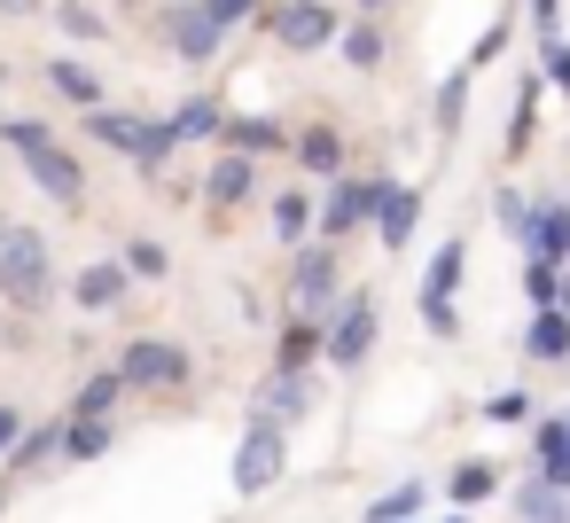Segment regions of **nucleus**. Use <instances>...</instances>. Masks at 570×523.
Returning a JSON list of instances; mask_svg holds the SVG:
<instances>
[{"label":"nucleus","mask_w":570,"mask_h":523,"mask_svg":"<svg viewBox=\"0 0 570 523\" xmlns=\"http://www.w3.org/2000/svg\"><path fill=\"white\" fill-rule=\"evenodd\" d=\"M0 297H9L17 313H48L56 297V250L40 227H9L0 235Z\"/></svg>","instance_id":"nucleus-1"},{"label":"nucleus","mask_w":570,"mask_h":523,"mask_svg":"<svg viewBox=\"0 0 570 523\" xmlns=\"http://www.w3.org/2000/svg\"><path fill=\"white\" fill-rule=\"evenodd\" d=\"M375 297H336L328 305V320H321V359L336 367V375H352L367 352H375Z\"/></svg>","instance_id":"nucleus-2"},{"label":"nucleus","mask_w":570,"mask_h":523,"mask_svg":"<svg viewBox=\"0 0 570 523\" xmlns=\"http://www.w3.org/2000/svg\"><path fill=\"white\" fill-rule=\"evenodd\" d=\"M258 17H266V32H274L282 56H321L344 32V17L328 9V0H282V9H258Z\"/></svg>","instance_id":"nucleus-3"},{"label":"nucleus","mask_w":570,"mask_h":523,"mask_svg":"<svg viewBox=\"0 0 570 523\" xmlns=\"http://www.w3.org/2000/svg\"><path fill=\"white\" fill-rule=\"evenodd\" d=\"M118 375H126V391H180V383L196 375V359H188V344H173V336H134V344L118 352Z\"/></svg>","instance_id":"nucleus-4"},{"label":"nucleus","mask_w":570,"mask_h":523,"mask_svg":"<svg viewBox=\"0 0 570 523\" xmlns=\"http://www.w3.org/2000/svg\"><path fill=\"white\" fill-rule=\"evenodd\" d=\"M282 468H289V430H282L274 414H258V422L243 430V445H235V468H227V476H235V492H243V500H258Z\"/></svg>","instance_id":"nucleus-5"},{"label":"nucleus","mask_w":570,"mask_h":523,"mask_svg":"<svg viewBox=\"0 0 570 523\" xmlns=\"http://www.w3.org/2000/svg\"><path fill=\"white\" fill-rule=\"evenodd\" d=\"M383 188L391 180H328V204L313 211V227H321V243H344V235H360V227H375V204H383Z\"/></svg>","instance_id":"nucleus-6"},{"label":"nucleus","mask_w":570,"mask_h":523,"mask_svg":"<svg viewBox=\"0 0 570 523\" xmlns=\"http://www.w3.org/2000/svg\"><path fill=\"white\" fill-rule=\"evenodd\" d=\"M344 297V266H336V243H313V250H297V266H289V305L297 313H313V320H328V305Z\"/></svg>","instance_id":"nucleus-7"},{"label":"nucleus","mask_w":570,"mask_h":523,"mask_svg":"<svg viewBox=\"0 0 570 523\" xmlns=\"http://www.w3.org/2000/svg\"><path fill=\"white\" fill-rule=\"evenodd\" d=\"M24 172H32V188L48 196V204H63V211H79L95 188H87V165L63 149V141H48V149H32V157H17Z\"/></svg>","instance_id":"nucleus-8"},{"label":"nucleus","mask_w":570,"mask_h":523,"mask_svg":"<svg viewBox=\"0 0 570 523\" xmlns=\"http://www.w3.org/2000/svg\"><path fill=\"white\" fill-rule=\"evenodd\" d=\"M165 40H173V56H180L188 71H204V63L227 48V32L204 17V0H173V9H165Z\"/></svg>","instance_id":"nucleus-9"},{"label":"nucleus","mask_w":570,"mask_h":523,"mask_svg":"<svg viewBox=\"0 0 570 523\" xmlns=\"http://www.w3.org/2000/svg\"><path fill=\"white\" fill-rule=\"evenodd\" d=\"M523 258H547V266H570V204H531L523 219Z\"/></svg>","instance_id":"nucleus-10"},{"label":"nucleus","mask_w":570,"mask_h":523,"mask_svg":"<svg viewBox=\"0 0 570 523\" xmlns=\"http://www.w3.org/2000/svg\"><path fill=\"white\" fill-rule=\"evenodd\" d=\"M204 196H212L219 211H235V204H250V196H258V157H243V149H227V157H212V172H204Z\"/></svg>","instance_id":"nucleus-11"},{"label":"nucleus","mask_w":570,"mask_h":523,"mask_svg":"<svg viewBox=\"0 0 570 523\" xmlns=\"http://www.w3.org/2000/svg\"><path fill=\"white\" fill-rule=\"evenodd\" d=\"M289 157H297L313 180H336V172H344V134H336V126H297V134H289Z\"/></svg>","instance_id":"nucleus-12"},{"label":"nucleus","mask_w":570,"mask_h":523,"mask_svg":"<svg viewBox=\"0 0 570 523\" xmlns=\"http://www.w3.org/2000/svg\"><path fill=\"white\" fill-rule=\"evenodd\" d=\"M414 227H422V188H383V204H375V235H383V250H406Z\"/></svg>","instance_id":"nucleus-13"},{"label":"nucleus","mask_w":570,"mask_h":523,"mask_svg":"<svg viewBox=\"0 0 570 523\" xmlns=\"http://www.w3.org/2000/svg\"><path fill=\"white\" fill-rule=\"evenodd\" d=\"M523 352H531V359H547V367H554V359H570V313H562V305H531Z\"/></svg>","instance_id":"nucleus-14"},{"label":"nucleus","mask_w":570,"mask_h":523,"mask_svg":"<svg viewBox=\"0 0 570 523\" xmlns=\"http://www.w3.org/2000/svg\"><path fill=\"white\" fill-rule=\"evenodd\" d=\"M79 134H95L102 149H118V157H134V141H141V118L134 110H110V102H95V110H79Z\"/></svg>","instance_id":"nucleus-15"},{"label":"nucleus","mask_w":570,"mask_h":523,"mask_svg":"<svg viewBox=\"0 0 570 523\" xmlns=\"http://www.w3.org/2000/svg\"><path fill=\"white\" fill-rule=\"evenodd\" d=\"M219 141L243 149V157H274V149H289V126H282V118H227Z\"/></svg>","instance_id":"nucleus-16"},{"label":"nucleus","mask_w":570,"mask_h":523,"mask_svg":"<svg viewBox=\"0 0 570 523\" xmlns=\"http://www.w3.org/2000/svg\"><path fill=\"white\" fill-rule=\"evenodd\" d=\"M126 282H134V274L102 258V266H79V282H71V297H79L87 313H110V305H126Z\"/></svg>","instance_id":"nucleus-17"},{"label":"nucleus","mask_w":570,"mask_h":523,"mask_svg":"<svg viewBox=\"0 0 570 523\" xmlns=\"http://www.w3.org/2000/svg\"><path fill=\"white\" fill-rule=\"evenodd\" d=\"M313 359H321V320L297 313V320L282 328V344H274V375H305Z\"/></svg>","instance_id":"nucleus-18"},{"label":"nucleus","mask_w":570,"mask_h":523,"mask_svg":"<svg viewBox=\"0 0 570 523\" xmlns=\"http://www.w3.org/2000/svg\"><path fill=\"white\" fill-rule=\"evenodd\" d=\"M118 445L110 414H63V461H102Z\"/></svg>","instance_id":"nucleus-19"},{"label":"nucleus","mask_w":570,"mask_h":523,"mask_svg":"<svg viewBox=\"0 0 570 523\" xmlns=\"http://www.w3.org/2000/svg\"><path fill=\"white\" fill-rule=\"evenodd\" d=\"M515 523H570V492L547 484V476H523L515 484Z\"/></svg>","instance_id":"nucleus-20"},{"label":"nucleus","mask_w":570,"mask_h":523,"mask_svg":"<svg viewBox=\"0 0 570 523\" xmlns=\"http://www.w3.org/2000/svg\"><path fill=\"white\" fill-rule=\"evenodd\" d=\"M531 461H539V476H547V484H562V492H570V430H562V414L531 430Z\"/></svg>","instance_id":"nucleus-21"},{"label":"nucleus","mask_w":570,"mask_h":523,"mask_svg":"<svg viewBox=\"0 0 570 523\" xmlns=\"http://www.w3.org/2000/svg\"><path fill=\"white\" fill-rule=\"evenodd\" d=\"M48 87H56L71 110H95V102H102V79H95L79 56H56V63H48Z\"/></svg>","instance_id":"nucleus-22"},{"label":"nucleus","mask_w":570,"mask_h":523,"mask_svg":"<svg viewBox=\"0 0 570 523\" xmlns=\"http://www.w3.org/2000/svg\"><path fill=\"white\" fill-rule=\"evenodd\" d=\"M258 414H274L282 430H289V422H305V414H313V383H305V375H274V383H266V398H258Z\"/></svg>","instance_id":"nucleus-23"},{"label":"nucleus","mask_w":570,"mask_h":523,"mask_svg":"<svg viewBox=\"0 0 570 523\" xmlns=\"http://www.w3.org/2000/svg\"><path fill=\"white\" fill-rule=\"evenodd\" d=\"M313 211H321V204H313L305 188H282V196L266 204V219H274V235H282V243H305V227H313Z\"/></svg>","instance_id":"nucleus-24"},{"label":"nucleus","mask_w":570,"mask_h":523,"mask_svg":"<svg viewBox=\"0 0 570 523\" xmlns=\"http://www.w3.org/2000/svg\"><path fill=\"white\" fill-rule=\"evenodd\" d=\"M219 126H227V110H219L212 95H204V102H180V110H173V134H180V149H188V141H219Z\"/></svg>","instance_id":"nucleus-25"},{"label":"nucleus","mask_w":570,"mask_h":523,"mask_svg":"<svg viewBox=\"0 0 570 523\" xmlns=\"http://www.w3.org/2000/svg\"><path fill=\"white\" fill-rule=\"evenodd\" d=\"M173 149H180V134H173V118H141V141H134V165H141V172H165V165H173Z\"/></svg>","instance_id":"nucleus-26"},{"label":"nucleus","mask_w":570,"mask_h":523,"mask_svg":"<svg viewBox=\"0 0 570 523\" xmlns=\"http://www.w3.org/2000/svg\"><path fill=\"white\" fill-rule=\"evenodd\" d=\"M118 266H126L134 282H165V274H173V250H165L157 235H134V243L118 250Z\"/></svg>","instance_id":"nucleus-27"},{"label":"nucleus","mask_w":570,"mask_h":523,"mask_svg":"<svg viewBox=\"0 0 570 523\" xmlns=\"http://www.w3.org/2000/svg\"><path fill=\"white\" fill-rule=\"evenodd\" d=\"M422 500H430V484H422V476H406V484H391V492L367 507V523H414V515H422Z\"/></svg>","instance_id":"nucleus-28"},{"label":"nucleus","mask_w":570,"mask_h":523,"mask_svg":"<svg viewBox=\"0 0 570 523\" xmlns=\"http://www.w3.org/2000/svg\"><path fill=\"white\" fill-rule=\"evenodd\" d=\"M336 56H344L352 71H375V63H383V32H375V17H367V24H344V32H336Z\"/></svg>","instance_id":"nucleus-29"},{"label":"nucleus","mask_w":570,"mask_h":523,"mask_svg":"<svg viewBox=\"0 0 570 523\" xmlns=\"http://www.w3.org/2000/svg\"><path fill=\"white\" fill-rule=\"evenodd\" d=\"M461 266H469L461 235H453V243H438V258H430V274H422V297H453V289H461Z\"/></svg>","instance_id":"nucleus-30"},{"label":"nucleus","mask_w":570,"mask_h":523,"mask_svg":"<svg viewBox=\"0 0 570 523\" xmlns=\"http://www.w3.org/2000/svg\"><path fill=\"white\" fill-rule=\"evenodd\" d=\"M56 453H63V422H40V430L24 422V437H17L9 461H17V476H24V468H40V461H56Z\"/></svg>","instance_id":"nucleus-31"},{"label":"nucleus","mask_w":570,"mask_h":523,"mask_svg":"<svg viewBox=\"0 0 570 523\" xmlns=\"http://www.w3.org/2000/svg\"><path fill=\"white\" fill-rule=\"evenodd\" d=\"M118 398H126V375H118V367H102V375H87V383H79L71 414H110Z\"/></svg>","instance_id":"nucleus-32"},{"label":"nucleus","mask_w":570,"mask_h":523,"mask_svg":"<svg viewBox=\"0 0 570 523\" xmlns=\"http://www.w3.org/2000/svg\"><path fill=\"white\" fill-rule=\"evenodd\" d=\"M56 24H63V32H71L79 48H102V40H110V24H102V17L87 9V0H56Z\"/></svg>","instance_id":"nucleus-33"},{"label":"nucleus","mask_w":570,"mask_h":523,"mask_svg":"<svg viewBox=\"0 0 570 523\" xmlns=\"http://www.w3.org/2000/svg\"><path fill=\"white\" fill-rule=\"evenodd\" d=\"M48 141H56L48 118H0V149H9V157H32V149H48Z\"/></svg>","instance_id":"nucleus-34"},{"label":"nucleus","mask_w":570,"mask_h":523,"mask_svg":"<svg viewBox=\"0 0 570 523\" xmlns=\"http://www.w3.org/2000/svg\"><path fill=\"white\" fill-rule=\"evenodd\" d=\"M492 484H500V476H492L484 461H461V468L445 476V492H453V507H476V500H492Z\"/></svg>","instance_id":"nucleus-35"},{"label":"nucleus","mask_w":570,"mask_h":523,"mask_svg":"<svg viewBox=\"0 0 570 523\" xmlns=\"http://www.w3.org/2000/svg\"><path fill=\"white\" fill-rule=\"evenodd\" d=\"M461 118H469V71H453V79L438 87V134H445V141L461 134Z\"/></svg>","instance_id":"nucleus-36"},{"label":"nucleus","mask_w":570,"mask_h":523,"mask_svg":"<svg viewBox=\"0 0 570 523\" xmlns=\"http://www.w3.org/2000/svg\"><path fill=\"white\" fill-rule=\"evenodd\" d=\"M531 102H539V79H523V95H515V110H508V157L531 149Z\"/></svg>","instance_id":"nucleus-37"},{"label":"nucleus","mask_w":570,"mask_h":523,"mask_svg":"<svg viewBox=\"0 0 570 523\" xmlns=\"http://www.w3.org/2000/svg\"><path fill=\"white\" fill-rule=\"evenodd\" d=\"M492 219H500V235H523V219H531V196H523V188H500V196H492Z\"/></svg>","instance_id":"nucleus-38"},{"label":"nucleus","mask_w":570,"mask_h":523,"mask_svg":"<svg viewBox=\"0 0 570 523\" xmlns=\"http://www.w3.org/2000/svg\"><path fill=\"white\" fill-rule=\"evenodd\" d=\"M484 422H531V391L515 383V391H492L484 398Z\"/></svg>","instance_id":"nucleus-39"},{"label":"nucleus","mask_w":570,"mask_h":523,"mask_svg":"<svg viewBox=\"0 0 570 523\" xmlns=\"http://www.w3.org/2000/svg\"><path fill=\"white\" fill-rule=\"evenodd\" d=\"M258 9H266V0H204V17H212L219 32H235V24H250Z\"/></svg>","instance_id":"nucleus-40"},{"label":"nucleus","mask_w":570,"mask_h":523,"mask_svg":"<svg viewBox=\"0 0 570 523\" xmlns=\"http://www.w3.org/2000/svg\"><path fill=\"white\" fill-rule=\"evenodd\" d=\"M554 274H562V266L531 258V266H523V297H531V305H554Z\"/></svg>","instance_id":"nucleus-41"},{"label":"nucleus","mask_w":570,"mask_h":523,"mask_svg":"<svg viewBox=\"0 0 570 523\" xmlns=\"http://www.w3.org/2000/svg\"><path fill=\"white\" fill-rule=\"evenodd\" d=\"M422 328H430V336H461V313H453V297H422Z\"/></svg>","instance_id":"nucleus-42"},{"label":"nucleus","mask_w":570,"mask_h":523,"mask_svg":"<svg viewBox=\"0 0 570 523\" xmlns=\"http://www.w3.org/2000/svg\"><path fill=\"white\" fill-rule=\"evenodd\" d=\"M547 79L570 95V48H562V40H547Z\"/></svg>","instance_id":"nucleus-43"},{"label":"nucleus","mask_w":570,"mask_h":523,"mask_svg":"<svg viewBox=\"0 0 570 523\" xmlns=\"http://www.w3.org/2000/svg\"><path fill=\"white\" fill-rule=\"evenodd\" d=\"M17 437H24V414H17V406H0V461L17 453Z\"/></svg>","instance_id":"nucleus-44"},{"label":"nucleus","mask_w":570,"mask_h":523,"mask_svg":"<svg viewBox=\"0 0 570 523\" xmlns=\"http://www.w3.org/2000/svg\"><path fill=\"white\" fill-rule=\"evenodd\" d=\"M554 17H562V0H531V24H539L547 40H554Z\"/></svg>","instance_id":"nucleus-45"},{"label":"nucleus","mask_w":570,"mask_h":523,"mask_svg":"<svg viewBox=\"0 0 570 523\" xmlns=\"http://www.w3.org/2000/svg\"><path fill=\"white\" fill-rule=\"evenodd\" d=\"M48 0H0V17H40Z\"/></svg>","instance_id":"nucleus-46"},{"label":"nucleus","mask_w":570,"mask_h":523,"mask_svg":"<svg viewBox=\"0 0 570 523\" xmlns=\"http://www.w3.org/2000/svg\"><path fill=\"white\" fill-rule=\"evenodd\" d=\"M554 305H562V313H570V266H562V274H554Z\"/></svg>","instance_id":"nucleus-47"},{"label":"nucleus","mask_w":570,"mask_h":523,"mask_svg":"<svg viewBox=\"0 0 570 523\" xmlns=\"http://www.w3.org/2000/svg\"><path fill=\"white\" fill-rule=\"evenodd\" d=\"M352 9H360V17H391V0H352Z\"/></svg>","instance_id":"nucleus-48"},{"label":"nucleus","mask_w":570,"mask_h":523,"mask_svg":"<svg viewBox=\"0 0 570 523\" xmlns=\"http://www.w3.org/2000/svg\"><path fill=\"white\" fill-rule=\"evenodd\" d=\"M0 87H9V63H0Z\"/></svg>","instance_id":"nucleus-49"},{"label":"nucleus","mask_w":570,"mask_h":523,"mask_svg":"<svg viewBox=\"0 0 570 523\" xmlns=\"http://www.w3.org/2000/svg\"><path fill=\"white\" fill-rule=\"evenodd\" d=\"M0 507H9V484H0Z\"/></svg>","instance_id":"nucleus-50"},{"label":"nucleus","mask_w":570,"mask_h":523,"mask_svg":"<svg viewBox=\"0 0 570 523\" xmlns=\"http://www.w3.org/2000/svg\"><path fill=\"white\" fill-rule=\"evenodd\" d=\"M445 523H469V515H445Z\"/></svg>","instance_id":"nucleus-51"},{"label":"nucleus","mask_w":570,"mask_h":523,"mask_svg":"<svg viewBox=\"0 0 570 523\" xmlns=\"http://www.w3.org/2000/svg\"><path fill=\"white\" fill-rule=\"evenodd\" d=\"M562 430H570V406H562Z\"/></svg>","instance_id":"nucleus-52"},{"label":"nucleus","mask_w":570,"mask_h":523,"mask_svg":"<svg viewBox=\"0 0 570 523\" xmlns=\"http://www.w3.org/2000/svg\"><path fill=\"white\" fill-rule=\"evenodd\" d=\"M0 235H9V219H0Z\"/></svg>","instance_id":"nucleus-53"}]
</instances>
